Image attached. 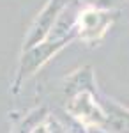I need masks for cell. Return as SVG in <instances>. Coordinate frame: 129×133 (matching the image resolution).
I'll use <instances>...</instances> for the list:
<instances>
[{"label": "cell", "mask_w": 129, "mask_h": 133, "mask_svg": "<svg viewBox=\"0 0 129 133\" xmlns=\"http://www.w3.org/2000/svg\"><path fill=\"white\" fill-rule=\"evenodd\" d=\"M119 12L111 9H99L96 5L85 7L76 18V36L89 44H97L110 30Z\"/></svg>", "instance_id": "6da1fadb"}, {"label": "cell", "mask_w": 129, "mask_h": 133, "mask_svg": "<svg viewBox=\"0 0 129 133\" xmlns=\"http://www.w3.org/2000/svg\"><path fill=\"white\" fill-rule=\"evenodd\" d=\"M71 39H74V37H66V39H59V41H50V39H46L44 43H41L37 46L23 51V53H21V61H20V68H18V73H16V80L12 83V92L20 91L21 83L25 82V80H28L34 73H37V69H41V68L50 61L59 50H62Z\"/></svg>", "instance_id": "7a4b0ae2"}, {"label": "cell", "mask_w": 129, "mask_h": 133, "mask_svg": "<svg viewBox=\"0 0 129 133\" xmlns=\"http://www.w3.org/2000/svg\"><path fill=\"white\" fill-rule=\"evenodd\" d=\"M67 4H69V0H48V4L35 16V20L32 21L28 32L25 36L23 51L30 50V48H34V46H37V44H41V43H44L48 39V36L51 34L55 23L59 21L60 14L66 9Z\"/></svg>", "instance_id": "3957f363"}, {"label": "cell", "mask_w": 129, "mask_h": 133, "mask_svg": "<svg viewBox=\"0 0 129 133\" xmlns=\"http://www.w3.org/2000/svg\"><path fill=\"white\" fill-rule=\"evenodd\" d=\"M67 112L87 128H106L108 119L96 92H80L67 103Z\"/></svg>", "instance_id": "277c9868"}, {"label": "cell", "mask_w": 129, "mask_h": 133, "mask_svg": "<svg viewBox=\"0 0 129 133\" xmlns=\"http://www.w3.org/2000/svg\"><path fill=\"white\" fill-rule=\"evenodd\" d=\"M94 76L90 68H81L76 73H73L69 80L66 82V94L73 98L80 92H96L94 91Z\"/></svg>", "instance_id": "5b68a950"}, {"label": "cell", "mask_w": 129, "mask_h": 133, "mask_svg": "<svg viewBox=\"0 0 129 133\" xmlns=\"http://www.w3.org/2000/svg\"><path fill=\"white\" fill-rule=\"evenodd\" d=\"M89 133H115L108 128H89Z\"/></svg>", "instance_id": "8992f818"}]
</instances>
